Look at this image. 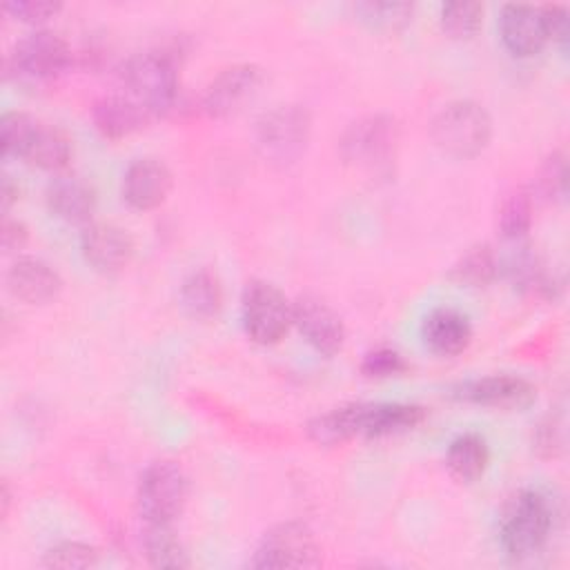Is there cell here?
<instances>
[{
    "instance_id": "5bb4252c",
    "label": "cell",
    "mask_w": 570,
    "mask_h": 570,
    "mask_svg": "<svg viewBox=\"0 0 570 570\" xmlns=\"http://www.w3.org/2000/svg\"><path fill=\"white\" fill-rule=\"evenodd\" d=\"M459 399L485 407L519 410L532 403L534 387L528 379L517 374H492L463 383L459 387Z\"/></svg>"
},
{
    "instance_id": "7c38bea8",
    "label": "cell",
    "mask_w": 570,
    "mask_h": 570,
    "mask_svg": "<svg viewBox=\"0 0 570 570\" xmlns=\"http://www.w3.org/2000/svg\"><path fill=\"white\" fill-rule=\"evenodd\" d=\"M499 33L512 56L528 58L539 53L550 40L543 7L505 4L499 16Z\"/></svg>"
},
{
    "instance_id": "3957f363",
    "label": "cell",
    "mask_w": 570,
    "mask_h": 570,
    "mask_svg": "<svg viewBox=\"0 0 570 570\" xmlns=\"http://www.w3.org/2000/svg\"><path fill=\"white\" fill-rule=\"evenodd\" d=\"M492 136L488 111L472 100H454L445 105L432 120V138L436 147L452 158H472L481 154Z\"/></svg>"
},
{
    "instance_id": "2e32d148",
    "label": "cell",
    "mask_w": 570,
    "mask_h": 570,
    "mask_svg": "<svg viewBox=\"0 0 570 570\" xmlns=\"http://www.w3.org/2000/svg\"><path fill=\"white\" fill-rule=\"evenodd\" d=\"M7 289L22 303L42 305L60 294L62 278L42 258L18 256L7 269Z\"/></svg>"
},
{
    "instance_id": "8992f818",
    "label": "cell",
    "mask_w": 570,
    "mask_h": 570,
    "mask_svg": "<svg viewBox=\"0 0 570 570\" xmlns=\"http://www.w3.org/2000/svg\"><path fill=\"white\" fill-rule=\"evenodd\" d=\"M309 138V114L298 105H278L256 122V147L274 165L294 163Z\"/></svg>"
},
{
    "instance_id": "d6986e66",
    "label": "cell",
    "mask_w": 570,
    "mask_h": 570,
    "mask_svg": "<svg viewBox=\"0 0 570 570\" xmlns=\"http://www.w3.org/2000/svg\"><path fill=\"white\" fill-rule=\"evenodd\" d=\"M425 412L410 403H361L358 436L381 439L403 434L423 421Z\"/></svg>"
},
{
    "instance_id": "44dd1931",
    "label": "cell",
    "mask_w": 570,
    "mask_h": 570,
    "mask_svg": "<svg viewBox=\"0 0 570 570\" xmlns=\"http://www.w3.org/2000/svg\"><path fill=\"white\" fill-rule=\"evenodd\" d=\"M20 158L40 169L60 171L71 160V140L62 129L38 120Z\"/></svg>"
},
{
    "instance_id": "484cf974",
    "label": "cell",
    "mask_w": 570,
    "mask_h": 570,
    "mask_svg": "<svg viewBox=\"0 0 570 570\" xmlns=\"http://www.w3.org/2000/svg\"><path fill=\"white\" fill-rule=\"evenodd\" d=\"M501 269V261L497 258L490 245L470 247L459 263L452 267V278L468 287H485L490 285Z\"/></svg>"
},
{
    "instance_id": "8d00e7d4",
    "label": "cell",
    "mask_w": 570,
    "mask_h": 570,
    "mask_svg": "<svg viewBox=\"0 0 570 570\" xmlns=\"http://www.w3.org/2000/svg\"><path fill=\"white\" fill-rule=\"evenodd\" d=\"M16 200H18V185H13V180L9 176H4V180H2V209L7 212Z\"/></svg>"
},
{
    "instance_id": "4fadbf2b",
    "label": "cell",
    "mask_w": 570,
    "mask_h": 570,
    "mask_svg": "<svg viewBox=\"0 0 570 570\" xmlns=\"http://www.w3.org/2000/svg\"><path fill=\"white\" fill-rule=\"evenodd\" d=\"M80 249L85 261L100 274L120 272L134 254L131 236L114 223H87L80 234Z\"/></svg>"
},
{
    "instance_id": "7402d4cb",
    "label": "cell",
    "mask_w": 570,
    "mask_h": 570,
    "mask_svg": "<svg viewBox=\"0 0 570 570\" xmlns=\"http://www.w3.org/2000/svg\"><path fill=\"white\" fill-rule=\"evenodd\" d=\"M490 452L483 436L474 432L459 434L445 452V465L450 474L461 483H474L488 468Z\"/></svg>"
},
{
    "instance_id": "83f0119b",
    "label": "cell",
    "mask_w": 570,
    "mask_h": 570,
    "mask_svg": "<svg viewBox=\"0 0 570 570\" xmlns=\"http://www.w3.org/2000/svg\"><path fill=\"white\" fill-rule=\"evenodd\" d=\"M532 223V200L525 191L510 194L499 212V229L508 240H521Z\"/></svg>"
},
{
    "instance_id": "9a60e30c",
    "label": "cell",
    "mask_w": 570,
    "mask_h": 570,
    "mask_svg": "<svg viewBox=\"0 0 570 570\" xmlns=\"http://www.w3.org/2000/svg\"><path fill=\"white\" fill-rule=\"evenodd\" d=\"M171 171L163 160L138 158L134 160L122 176V198L140 212L154 209L171 191Z\"/></svg>"
},
{
    "instance_id": "ba28073f",
    "label": "cell",
    "mask_w": 570,
    "mask_h": 570,
    "mask_svg": "<svg viewBox=\"0 0 570 570\" xmlns=\"http://www.w3.org/2000/svg\"><path fill=\"white\" fill-rule=\"evenodd\" d=\"M399 131L390 116H365L350 125L341 140L343 158L358 169L383 174L392 167Z\"/></svg>"
},
{
    "instance_id": "603a6c76",
    "label": "cell",
    "mask_w": 570,
    "mask_h": 570,
    "mask_svg": "<svg viewBox=\"0 0 570 570\" xmlns=\"http://www.w3.org/2000/svg\"><path fill=\"white\" fill-rule=\"evenodd\" d=\"M180 303L194 318H212L223 307V287L214 272L196 269L180 287Z\"/></svg>"
},
{
    "instance_id": "d4e9b609",
    "label": "cell",
    "mask_w": 570,
    "mask_h": 570,
    "mask_svg": "<svg viewBox=\"0 0 570 570\" xmlns=\"http://www.w3.org/2000/svg\"><path fill=\"white\" fill-rule=\"evenodd\" d=\"M358 412H361V403L334 407L312 419L307 425V434L312 441L321 445H336L352 436H358Z\"/></svg>"
},
{
    "instance_id": "836d02e7",
    "label": "cell",
    "mask_w": 570,
    "mask_h": 570,
    "mask_svg": "<svg viewBox=\"0 0 570 570\" xmlns=\"http://www.w3.org/2000/svg\"><path fill=\"white\" fill-rule=\"evenodd\" d=\"M539 185H541L543 196H548V198L563 196V191H566V165H563V158L559 154L548 158V163L541 171Z\"/></svg>"
},
{
    "instance_id": "d590c367",
    "label": "cell",
    "mask_w": 570,
    "mask_h": 570,
    "mask_svg": "<svg viewBox=\"0 0 570 570\" xmlns=\"http://www.w3.org/2000/svg\"><path fill=\"white\" fill-rule=\"evenodd\" d=\"M27 227L20 223V220H9L4 218L2 223V247L7 252H18L24 247L27 243Z\"/></svg>"
},
{
    "instance_id": "74e56055",
    "label": "cell",
    "mask_w": 570,
    "mask_h": 570,
    "mask_svg": "<svg viewBox=\"0 0 570 570\" xmlns=\"http://www.w3.org/2000/svg\"><path fill=\"white\" fill-rule=\"evenodd\" d=\"M7 510H9V485L4 483L2 485V514H7Z\"/></svg>"
},
{
    "instance_id": "ac0fdd59",
    "label": "cell",
    "mask_w": 570,
    "mask_h": 570,
    "mask_svg": "<svg viewBox=\"0 0 570 570\" xmlns=\"http://www.w3.org/2000/svg\"><path fill=\"white\" fill-rule=\"evenodd\" d=\"M425 345L439 356H456L472 341V325L465 314L452 307L432 309L421 327Z\"/></svg>"
},
{
    "instance_id": "7a4b0ae2",
    "label": "cell",
    "mask_w": 570,
    "mask_h": 570,
    "mask_svg": "<svg viewBox=\"0 0 570 570\" xmlns=\"http://www.w3.org/2000/svg\"><path fill=\"white\" fill-rule=\"evenodd\" d=\"M552 530L550 501L537 490H519L501 514V543L512 559L537 554Z\"/></svg>"
},
{
    "instance_id": "9c48e42d",
    "label": "cell",
    "mask_w": 570,
    "mask_h": 570,
    "mask_svg": "<svg viewBox=\"0 0 570 570\" xmlns=\"http://www.w3.org/2000/svg\"><path fill=\"white\" fill-rule=\"evenodd\" d=\"M254 568H314L318 566V543L314 532L301 521H285L267 530L254 552Z\"/></svg>"
},
{
    "instance_id": "cb8c5ba5",
    "label": "cell",
    "mask_w": 570,
    "mask_h": 570,
    "mask_svg": "<svg viewBox=\"0 0 570 570\" xmlns=\"http://www.w3.org/2000/svg\"><path fill=\"white\" fill-rule=\"evenodd\" d=\"M145 554L156 568H187L189 557L171 523H145Z\"/></svg>"
},
{
    "instance_id": "e575fe53",
    "label": "cell",
    "mask_w": 570,
    "mask_h": 570,
    "mask_svg": "<svg viewBox=\"0 0 570 570\" xmlns=\"http://www.w3.org/2000/svg\"><path fill=\"white\" fill-rule=\"evenodd\" d=\"M543 16H546V24H548V33L550 40H557L561 47H566L568 42V9L561 4H546L543 7Z\"/></svg>"
},
{
    "instance_id": "4dcf8cb0",
    "label": "cell",
    "mask_w": 570,
    "mask_h": 570,
    "mask_svg": "<svg viewBox=\"0 0 570 570\" xmlns=\"http://www.w3.org/2000/svg\"><path fill=\"white\" fill-rule=\"evenodd\" d=\"M98 561V550L89 543H80V541H62L53 548L47 550L42 563L47 568H65V570H73V568H89Z\"/></svg>"
},
{
    "instance_id": "8fae6325",
    "label": "cell",
    "mask_w": 570,
    "mask_h": 570,
    "mask_svg": "<svg viewBox=\"0 0 570 570\" xmlns=\"http://www.w3.org/2000/svg\"><path fill=\"white\" fill-rule=\"evenodd\" d=\"M292 325H296L303 338L325 356L336 354L345 343V325L338 312L318 296H301L292 303Z\"/></svg>"
},
{
    "instance_id": "4316f807",
    "label": "cell",
    "mask_w": 570,
    "mask_h": 570,
    "mask_svg": "<svg viewBox=\"0 0 570 570\" xmlns=\"http://www.w3.org/2000/svg\"><path fill=\"white\" fill-rule=\"evenodd\" d=\"M483 22V4L479 2H448L441 7V27L450 38H472Z\"/></svg>"
},
{
    "instance_id": "d6a6232c",
    "label": "cell",
    "mask_w": 570,
    "mask_h": 570,
    "mask_svg": "<svg viewBox=\"0 0 570 570\" xmlns=\"http://www.w3.org/2000/svg\"><path fill=\"white\" fill-rule=\"evenodd\" d=\"M60 9H62L60 2H49V0H16L4 4V11L22 22H45L51 16H56Z\"/></svg>"
},
{
    "instance_id": "5b68a950",
    "label": "cell",
    "mask_w": 570,
    "mask_h": 570,
    "mask_svg": "<svg viewBox=\"0 0 570 570\" xmlns=\"http://www.w3.org/2000/svg\"><path fill=\"white\" fill-rule=\"evenodd\" d=\"M73 62V51L69 42L47 29L24 36L11 51L7 60L9 73L20 82H49Z\"/></svg>"
},
{
    "instance_id": "e0dca14e",
    "label": "cell",
    "mask_w": 570,
    "mask_h": 570,
    "mask_svg": "<svg viewBox=\"0 0 570 570\" xmlns=\"http://www.w3.org/2000/svg\"><path fill=\"white\" fill-rule=\"evenodd\" d=\"M45 198L51 214L67 223H91V216L96 212L94 187L76 174L56 176L47 185Z\"/></svg>"
},
{
    "instance_id": "52a82bcc",
    "label": "cell",
    "mask_w": 570,
    "mask_h": 570,
    "mask_svg": "<svg viewBox=\"0 0 570 570\" xmlns=\"http://www.w3.org/2000/svg\"><path fill=\"white\" fill-rule=\"evenodd\" d=\"M240 316L252 341L274 345L292 325V303L276 285L267 281H252L240 298Z\"/></svg>"
},
{
    "instance_id": "6da1fadb",
    "label": "cell",
    "mask_w": 570,
    "mask_h": 570,
    "mask_svg": "<svg viewBox=\"0 0 570 570\" xmlns=\"http://www.w3.org/2000/svg\"><path fill=\"white\" fill-rule=\"evenodd\" d=\"M122 91L151 116L169 111L178 98V62L174 51L149 49L125 60L120 69Z\"/></svg>"
},
{
    "instance_id": "ffe728a7",
    "label": "cell",
    "mask_w": 570,
    "mask_h": 570,
    "mask_svg": "<svg viewBox=\"0 0 570 570\" xmlns=\"http://www.w3.org/2000/svg\"><path fill=\"white\" fill-rule=\"evenodd\" d=\"M91 114H94L96 127L109 138H122L140 129L147 120L154 118L140 102H136L125 91L107 94L98 98Z\"/></svg>"
},
{
    "instance_id": "30bf717a",
    "label": "cell",
    "mask_w": 570,
    "mask_h": 570,
    "mask_svg": "<svg viewBox=\"0 0 570 570\" xmlns=\"http://www.w3.org/2000/svg\"><path fill=\"white\" fill-rule=\"evenodd\" d=\"M263 85L261 67L252 62H240L223 69L203 91L200 107L212 118H225L238 114L247 102H252Z\"/></svg>"
},
{
    "instance_id": "1f68e13d",
    "label": "cell",
    "mask_w": 570,
    "mask_h": 570,
    "mask_svg": "<svg viewBox=\"0 0 570 570\" xmlns=\"http://www.w3.org/2000/svg\"><path fill=\"white\" fill-rule=\"evenodd\" d=\"M405 370L403 356L392 347H376L370 350L361 363V372L370 379H387L401 374Z\"/></svg>"
},
{
    "instance_id": "f1b7e54d",
    "label": "cell",
    "mask_w": 570,
    "mask_h": 570,
    "mask_svg": "<svg viewBox=\"0 0 570 570\" xmlns=\"http://www.w3.org/2000/svg\"><path fill=\"white\" fill-rule=\"evenodd\" d=\"M354 13L376 29H396L410 22L412 4L407 2H361L354 4Z\"/></svg>"
},
{
    "instance_id": "f546056e",
    "label": "cell",
    "mask_w": 570,
    "mask_h": 570,
    "mask_svg": "<svg viewBox=\"0 0 570 570\" xmlns=\"http://www.w3.org/2000/svg\"><path fill=\"white\" fill-rule=\"evenodd\" d=\"M38 118L24 114V111H9L0 120V145L4 156L20 158Z\"/></svg>"
},
{
    "instance_id": "277c9868",
    "label": "cell",
    "mask_w": 570,
    "mask_h": 570,
    "mask_svg": "<svg viewBox=\"0 0 570 570\" xmlns=\"http://www.w3.org/2000/svg\"><path fill=\"white\" fill-rule=\"evenodd\" d=\"M189 483L174 461H154L138 483V512L145 523H174L185 510Z\"/></svg>"
}]
</instances>
